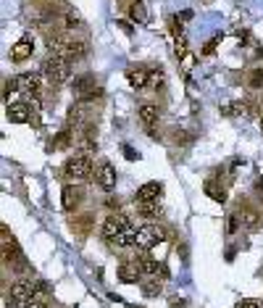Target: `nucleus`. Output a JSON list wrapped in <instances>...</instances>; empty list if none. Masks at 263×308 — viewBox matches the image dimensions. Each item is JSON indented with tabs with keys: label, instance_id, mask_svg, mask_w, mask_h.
<instances>
[{
	"label": "nucleus",
	"instance_id": "obj_1",
	"mask_svg": "<svg viewBox=\"0 0 263 308\" xmlns=\"http://www.w3.org/2000/svg\"><path fill=\"white\" fill-rule=\"evenodd\" d=\"M42 76L50 85H64L69 79V61L64 55H48L42 61Z\"/></svg>",
	"mask_w": 263,
	"mask_h": 308
},
{
	"label": "nucleus",
	"instance_id": "obj_31",
	"mask_svg": "<svg viewBox=\"0 0 263 308\" xmlns=\"http://www.w3.org/2000/svg\"><path fill=\"white\" fill-rule=\"evenodd\" d=\"M121 150H124V156H127V158H129V161H137V158H140V153H134V150H132V148H129V145H124V148H121Z\"/></svg>",
	"mask_w": 263,
	"mask_h": 308
},
{
	"label": "nucleus",
	"instance_id": "obj_14",
	"mask_svg": "<svg viewBox=\"0 0 263 308\" xmlns=\"http://www.w3.org/2000/svg\"><path fill=\"white\" fill-rule=\"evenodd\" d=\"M140 274H142V269H140V264H121L119 266V279L121 282H137L140 279Z\"/></svg>",
	"mask_w": 263,
	"mask_h": 308
},
{
	"label": "nucleus",
	"instance_id": "obj_3",
	"mask_svg": "<svg viewBox=\"0 0 263 308\" xmlns=\"http://www.w3.org/2000/svg\"><path fill=\"white\" fill-rule=\"evenodd\" d=\"M163 240V229L156 227V224H142V227H137V240H134V248H140V250H150V248H156V245Z\"/></svg>",
	"mask_w": 263,
	"mask_h": 308
},
{
	"label": "nucleus",
	"instance_id": "obj_12",
	"mask_svg": "<svg viewBox=\"0 0 263 308\" xmlns=\"http://www.w3.org/2000/svg\"><path fill=\"white\" fill-rule=\"evenodd\" d=\"M32 50H35L32 37H21V40L11 48V58H13V61H26L29 55H32Z\"/></svg>",
	"mask_w": 263,
	"mask_h": 308
},
{
	"label": "nucleus",
	"instance_id": "obj_2",
	"mask_svg": "<svg viewBox=\"0 0 263 308\" xmlns=\"http://www.w3.org/2000/svg\"><path fill=\"white\" fill-rule=\"evenodd\" d=\"M64 174H66L69 179H74V182L87 179V177L92 174V161H90V156H87V153H82V156L69 158V161L64 163Z\"/></svg>",
	"mask_w": 263,
	"mask_h": 308
},
{
	"label": "nucleus",
	"instance_id": "obj_33",
	"mask_svg": "<svg viewBox=\"0 0 263 308\" xmlns=\"http://www.w3.org/2000/svg\"><path fill=\"white\" fill-rule=\"evenodd\" d=\"M255 195H258V200H263V177L255 179Z\"/></svg>",
	"mask_w": 263,
	"mask_h": 308
},
{
	"label": "nucleus",
	"instance_id": "obj_17",
	"mask_svg": "<svg viewBox=\"0 0 263 308\" xmlns=\"http://www.w3.org/2000/svg\"><path fill=\"white\" fill-rule=\"evenodd\" d=\"M158 116H161V111H158V105H153V103H145V105H140V121L145 127H153L158 121Z\"/></svg>",
	"mask_w": 263,
	"mask_h": 308
},
{
	"label": "nucleus",
	"instance_id": "obj_24",
	"mask_svg": "<svg viewBox=\"0 0 263 308\" xmlns=\"http://www.w3.org/2000/svg\"><path fill=\"white\" fill-rule=\"evenodd\" d=\"M221 40H224V35H213V37L203 45V50H200V53H203V55H213V50L221 45Z\"/></svg>",
	"mask_w": 263,
	"mask_h": 308
},
{
	"label": "nucleus",
	"instance_id": "obj_4",
	"mask_svg": "<svg viewBox=\"0 0 263 308\" xmlns=\"http://www.w3.org/2000/svg\"><path fill=\"white\" fill-rule=\"evenodd\" d=\"M127 229H132L129 219L124 216V213H111V216H105V221H103V227H100V232H103L105 240H113V237H119L121 232H127Z\"/></svg>",
	"mask_w": 263,
	"mask_h": 308
},
{
	"label": "nucleus",
	"instance_id": "obj_37",
	"mask_svg": "<svg viewBox=\"0 0 263 308\" xmlns=\"http://www.w3.org/2000/svg\"><path fill=\"white\" fill-rule=\"evenodd\" d=\"M260 129H263V114H260Z\"/></svg>",
	"mask_w": 263,
	"mask_h": 308
},
{
	"label": "nucleus",
	"instance_id": "obj_27",
	"mask_svg": "<svg viewBox=\"0 0 263 308\" xmlns=\"http://www.w3.org/2000/svg\"><path fill=\"white\" fill-rule=\"evenodd\" d=\"M150 85H153V87H158V85H163V69H161V66L150 71Z\"/></svg>",
	"mask_w": 263,
	"mask_h": 308
},
{
	"label": "nucleus",
	"instance_id": "obj_15",
	"mask_svg": "<svg viewBox=\"0 0 263 308\" xmlns=\"http://www.w3.org/2000/svg\"><path fill=\"white\" fill-rule=\"evenodd\" d=\"M127 79H129V85L134 90H142L145 85H150V71H145V69H129L127 71Z\"/></svg>",
	"mask_w": 263,
	"mask_h": 308
},
{
	"label": "nucleus",
	"instance_id": "obj_18",
	"mask_svg": "<svg viewBox=\"0 0 263 308\" xmlns=\"http://www.w3.org/2000/svg\"><path fill=\"white\" fill-rule=\"evenodd\" d=\"M16 256H19V245L13 237H8V229L3 227V261L8 264V261H13Z\"/></svg>",
	"mask_w": 263,
	"mask_h": 308
},
{
	"label": "nucleus",
	"instance_id": "obj_6",
	"mask_svg": "<svg viewBox=\"0 0 263 308\" xmlns=\"http://www.w3.org/2000/svg\"><path fill=\"white\" fill-rule=\"evenodd\" d=\"M95 179L103 190H113L116 187V169L111 161H100L98 169H95Z\"/></svg>",
	"mask_w": 263,
	"mask_h": 308
},
{
	"label": "nucleus",
	"instance_id": "obj_34",
	"mask_svg": "<svg viewBox=\"0 0 263 308\" xmlns=\"http://www.w3.org/2000/svg\"><path fill=\"white\" fill-rule=\"evenodd\" d=\"M105 206H108V208H116V211H119V206H121V203H119V198H108V200H105Z\"/></svg>",
	"mask_w": 263,
	"mask_h": 308
},
{
	"label": "nucleus",
	"instance_id": "obj_30",
	"mask_svg": "<svg viewBox=\"0 0 263 308\" xmlns=\"http://www.w3.org/2000/svg\"><path fill=\"white\" fill-rule=\"evenodd\" d=\"M158 292H161V287L156 282H148L145 285V295H158Z\"/></svg>",
	"mask_w": 263,
	"mask_h": 308
},
{
	"label": "nucleus",
	"instance_id": "obj_26",
	"mask_svg": "<svg viewBox=\"0 0 263 308\" xmlns=\"http://www.w3.org/2000/svg\"><path fill=\"white\" fill-rule=\"evenodd\" d=\"M69 143H71V129H64L58 137H55V143H53V148L55 150H61V148H69Z\"/></svg>",
	"mask_w": 263,
	"mask_h": 308
},
{
	"label": "nucleus",
	"instance_id": "obj_19",
	"mask_svg": "<svg viewBox=\"0 0 263 308\" xmlns=\"http://www.w3.org/2000/svg\"><path fill=\"white\" fill-rule=\"evenodd\" d=\"M137 213L145 216V219H156V216H161V203H158V200H150V203H137Z\"/></svg>",
	"mask_w": 263,
	"mask_h": 308
},
{
	"label": "nucleus",
	"instance_id": "obj_8",
	"mask_svg": "<svg viewBox=\"0 0 263 308\" xmlns=\"http://www.w3.org/2000/svg\"><path fill=\"white\" fill-rule=\"evenodd\" d=\"M71 90H74V95L76 98H87V95H92V90H95V76L92 74H82V76H76V79L71 82Z\"/></svg>",
	"mask_w": 263,
	"mask_h": 308
},
{
	"label": "nucleus",
	"instance_id": "obj_9",
	"mask_svg": "<svg viewBox=\"0 0 263 308\" xmlns=\"http://www.w3.org/2000/svg\"><path fill=\"white\" fill-rule=\"evenodd\" d=\"M161 192H163V184L161 182H148V184H142V187L137 190L134 200H137V203H150V200H158Z\"/></svg>",
	"mask_w": 263,
	"mask_h": 308
},
{
	"label": "nucleus",
	"instance_id": "obj_21",
	"mask_svg": "<svg viewBox=\"0 0 263 308\" xmlns=\"http://www.w3.org/2000/svg\"><path fill=\"white\" fill-rule=\"evenodd\" d=\"M134 240H137V229L132 227V229H127V232H121L119 237L108 240V242H111V245H116V248H132V245H134Z\"/></svg>",
	"mask_w": 263,
	"mask_h": 308
},
{
	"label": "nucleus",
	"instance_id": "obj_16",
	"mask_svg": "<svg viewBox=\"0 0 263 308\" xmlns=\"http://www.w3.org/2000/svg\"><path fill=\"white\" fill-rule=\"evenodd\" d=\"M240 221L247 227V229H258L260 227V216H258V211H253L250 206H240Z\"/></svg>",
	"mask_w": 263,
	"mask_h": 308
},
{
	"label": "nucleus",
	"instance_id": "obj_5",
	"mask_svg": "<svg viewBox=\"0 0 263 308\" xmlns=\"http://www.w3.org/2000/svg\"><path fill=\"white\" fill-rule=\"evenodd\" d=\"M11 300L19 303V305H26L35 300V285L29 279H16L11 285Z\"/></svg>",
	"mask_w": 263,
	"mask_h": 308
},
{
	"label": "nucleus",
	"instance_id": "obj_29",
	"mask_svg": "<svg viewBox=\"0 0 263 308\" xmlns=\"http://www.w3.org/2000/svg\"><path fill=\"white\" fill-rule=\"evenodd\" d=\"M235 308H260V303L258 300H253V298H242V300H237V305Z\"/></svg>",
	"mask_w": 263,
	"mask_h": 308
},
{
	"label": "nucleus",
	"instance_id": "obj_25",
	"mask_svg": "<svg viewBox=\"0 0 263 308\" xmlns=\"http://www.w3.org/2000/svg\"><path fill=\"white\" fill-rule=\"evenodd\" d=\"M247 85H250L253 90L263 87V69H253V71H250V76H247Z\"/></svg>",
	"mask_w": 263,
	"mask_h": 308
},
{
	"label": "nucleus",
	"instance_id": "obj_36",
	"mask_svg": "<svg viewBox=\"0 0 263 308\" xmlns=\"http://www.w3.org/2000/svg\"><path fill=\"white\" fill-rule=\"evenodd\" d=\"M127 308H142V305H127Z\"/></svg>",
	"mask_w": 263,
	"mask_h": 308
},
{
	"label": "nucleus",
	"instance_id": "obj_11",
	"mask_svg": "<svg viewBox=\"0 0 263 308\" xmlns=\"http://www.w3.org/2000/svg\"><path fill=\"white\" fill-rule=\"evenodd\" d=\"M6 116L13 121V124H24V121H32V116H29V105H24V103H8Z\"/></svg>",
	"mask_w": 263,
	"mask_h": 308
},
{
	"label": "nucleus",
	"instance_id": "obj_13",
	"mask_svg": "<svg viewBox=\"0 0 263 308\" xmlns=\"http://www.w3.org/2000/svg\"><path fill=\"white\" fill-rule=\"evenodd\" d=\"M79 200H82V192H79V190H74L71 184H69V187H64V192H61V203H64L66 211H76Z\"/></svg>",
	"mask_w": 263,
	"mask_h": 308
},
{
	"label": "nucleus",
	"instance_id": "obj_10",
	"mask_svg": "<svg viewBox=\"0 0 263 308\" xmlns=\"http://www.w3.org/2000/svg\"><path fill=\"white\" fill-rule=\"evenodd\" d=\"M87 42H82V40H69L66 42V50H64V58L69 61H82V58H87Z\"/></svg>",
	"mask_w": 263,
	"mask_h": 308
},
{
	"label": "nucleus",
	"instance_id": "obj_28",
	"mask_svg": "<svg viewBox=\"0 0 263 308\" xmlns=\"http://www.w3.org/2000/svg\"><path fill=\"white\" fill-rule=\"evenodd\" d=\"M237 227H240V216H229L226 219V235H235Z\"/></svg>",
	"mask_w": 263,
	"mask_h": 308
},
{
	"label": "nucleus",
	"instance_id": "obj_32",
	"mask_svg": "<svg viewBox=\"0 0 263 308\" xmlns=\"http://www.w3.org/2000/svg\"><path fill=\"white\" fill-rule=\"evenodd\" d=\"M66 26H69V29H74V26H79V19H76L74 13H69V16H66Z\"/></svg>",
	"mask_w": 263,
	"mask_h": 308
},
{
	"label": "nucleus",
	"instance_id": "obj_7",
	"mask_svg": "<svg viewBox=\"0 0 263 308\" xmlns=\"http://www.w3.org/2000/svg\"><path fill=\"white\" fill-rule=\"evenodd\" d=\"M16 85H19V92H24V95H29V98H37L40 90H42V76L21 74V76H16Z\"/></svg>",
	"mask_w": 263,
	"mask_h": 308
},
{
	"label": "nucleus",
	"instance_id": "obj_20",
	"mask_svg": "<svg viewBox=\"0 0 263 308\" xmlns=\"http://www.w3.org/2000/svg\"><path fill=\"white\" fill-rule=\"evenodd\" d=\"M203 190H206V195L208 198H213L216 203H226V190L224 187H219V184H216L213 179H208L206 184H203Z\"/></svg>",
	"mask_w": 263,
	"mask_h": 308
},
{
	"label": "nucleus",
	"instance_id": "obj_23",
	"mask_svg": "<svg viewBox=\"0 0 263 308\" xmlns=\"http://www.w3.org/2000/svg\"><path fill=\"white\" fill-rule=\"evenodd\" d=\"M129 16H132V21H145V19H148L145 6H142V3H132V6H129Z\"/></svg>",
	"mask_w": 263,
	"mask_h": 308
},
{
	"label": "nucleus",
	"instance_id": "obj_35",
	"mask_svg": "<svg viewBox=\"0 0 263 308\" xmlns=\"http://www.w3.org/2000/svg\"><path fill=\"white\" fill-rule=\"evenodd\" d=\"M24 308H48V305H45L42 300H32V303H26Z\"/></svg>",
	"mask_w": 263,
	"mask_h": 308
},
{
	"label": "nucleus",
	"instance_id": "obj_22",
	"mask_svg": "<svg viewBox=\"0 0 263 308\" xmlns=\"http://www.w3.org/2000/svg\"><path fill=\"white\" fill-rule=\"evenodd\" d=\"M137 264H140L142 274H148V276H156L158 271H163V274H166V269H161L158 261H153V258H148V256H140V261H137Z\"/></svg>",
	"mask_w": 263,
	"mask_h": 308
}]
</instances>
